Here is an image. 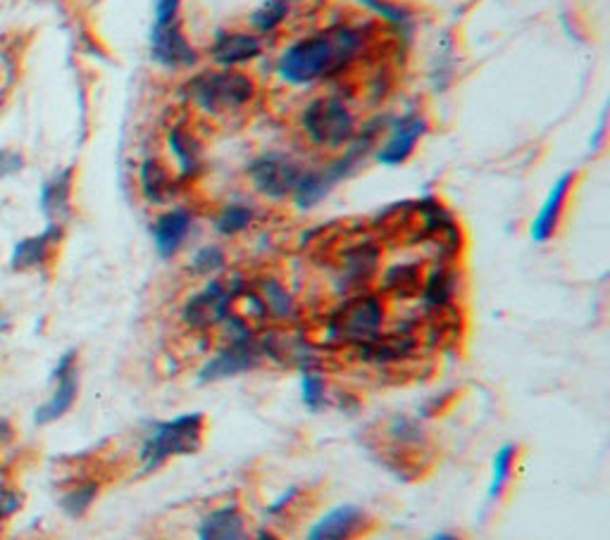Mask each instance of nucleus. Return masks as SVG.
Returning a JSON list of instances; mask_svg holds the SVG:
<instances>
[{"instance_id": "nucleus-37", "label": "nucleus", "mask_w": 610, "mask_h": 540, "mask_svg": "<svg viewBox=\"0 0 610 540\" xmlns=\"http://www.w3.org/2000/svg\"><path fill=\"white\" fill-rule=\"evenodd\" d=\"M10 329V317L3 313V309H0V334L8 332Z\"/></svg>"}, {"instance_id": "nucleus-38", "label": "nucleus", "mask_w": 610, "mask_h": 540, "mask_svg": "<svg viewBox=\"0 0 610 540\" xmlns=\"http://www.w3.org/2000/svg\"><path fill=\"white\" fill-rule=\"evenodd\" d=\"M255 540H279V538L275 533H270V531H261Z\"/></svg>"}, {"instance_id": "nucleus-23", "label": "nucleus", "mask_w": 610, "mask_h": 540, "mask_svg": "<svg viewBox=\"0 0 610 540\" xmlns=\"http://www.w3.org/2000/svg\"><path fill=\"white\" fill-rule=\"evenodd\" d=\"M261 296L265 313L272 319H288L294 315V303L292 296H288V291L277 282V279H263L258 284V291H255Z\"/></svg>"}, {"instance_id": "nucleus-14", "label": "nucleus", "mask_w": 610, "mask_h": 540, "mask_svg": "<svg viewBox=\"0 0 610 540\" xmlns=\"http://www.w3.org/2000/svg\"><path fill=\"white\" fill-rule=\"evenodd\" d=\"M425 129H427V122L420 118V114H408V118L398 120L396 126L392 129L387 145L377 153V160L382 165H389V167H396L400 162H406L413 155L417 141L423 139Z\"/></svg>"}, {"instance_id": "nucleus-13", "label": "nucleus", "mask_w": 610, "mask_h": 540, "mask_svg": "<svg viewBox=\"0 0 610 540\" xmlns=\"http://www.w3.org/2000/svg\"><path fill=\"white\" fill-rule=\"evenodd\" d=\"M151 53L153 60L165 64V68H186V64L196 60L194 48L186 41L180 22L167 27H153Z\"/></svg>"}, {"instance_id": "nucleus-35", "label": "nucleus", "mask_w": 610, "mask_h": 540, "mask_svg": "<svg viewBox=\"0 0 610 540\" xmlns=\"http://www.w3.org/2000/svg\"><path fill=\"white\" fill-rule=\"evenodd\" d=\"M20 507V500L14 498L10 490H6V493H0V517H8L12 514L14 510H18Z\"/></svg>"}, {"instance_id": "nucleus-25", "label": "nucleus", "mask_w": 610, "mask_h": 540, "mask_svg": "<svg viewBox=\"0 0 610 540\" xmlns=\"http://www.w3.org/2000/svg\"><path fill=\"white\" fill-rule=\"evenodd\" d=\"M516 460H518V446L506 444L499 452L494 455V469H491V483H489V500L499 498L504 493L506 483L512 477V469H516Z\"/></svg>"}, {"instance_id": "nucleus-1", "label": "nucleus", "mask_w": 610, "mask_h": 540, "mask_svg": "<svg viewBox=\"0 0 610 540\" xmlns=\"http://www.w3.org/2000/svg\"><path fill=\"white\" fill-rule=\"evenodd\" d=\"M365 37L360 29L334 27L325 34L292 43L277 60V74L292 86L315 84L319 79L339 74L358 58Z\"/></svg>"}, {"instance_id": "nucleus-24", "label": "nucleus", "mask_w": 610, "mask_h": 540, "mask_svg": "<svg viewBox=\"0 0 610 540\" xmlns=\"http://www.w3.org/2000/svg\"><path fill=\"white\" fill-rule=\"evenodd\" d=\"M253 220H255V210L251 205L232 203V205H224L220 210L215 226H217V232L224 236H236V234H244L246 228L253 224Z\"/></svg>"}, {"instance_id": "nucleus-7", "label": "nucleus", "mask_w": 610, "mask_h": 540, "mask_svg": "<svg viewBox=\"0 0 610 540\" xmlns=\"http://www.w3.org/2000/svg\"><path fill=\"white\" fill-rule=\"evenodd\" d=\"M263 357H265L263 340L255 338V334L234 336L227 340V346H224L215 357L207 359L205 367L199 374V379L203 384H215L222 379H230V376L255 369L263 363Z\"/></svg>"}, {"instance_id": "nucleus-36", "label": "nucleus", "mask_w": 610, "mask_h": 540, "mask_svg": "<svg viewBox=\"0 0 610 540\" xmlns=\"http://www.w3.org/2000/svg\"><path fill=\"white\" fill-rule=\"evenodd\" d=\"M427 540H465V538L458 536V533H437V536H431Z\"/></svg>"}, {"instance_id": "nucleus-11", "label": "nucleus", "mask_w": 610, "mask_h": 540, "mask_svg": "<svg viewBox=\"0 0 610 540\" xmlns=\"http://www.w3.org/2000/svg\"><path fill=\"white\" fill-rule=\"evenodd\" d=\"M62 234H65V228H62V224L48 222V226L43 228V232L39 236L22 238L12 248L10 269L12 272H29V269L43 267L45 262H48V257H51L53 245L60 243Z\"/></svg>"}, {"instance_id": "nucleus-6", "label": "nucleus", "mask_w": 610, "mask_h": 540, "mask_svg": "<svg viewBox=\"0 0 610 540\" xmlns=\"http://www.w3.org/2000/svg\"><path fill=\"white\" fill-rule=\"evenodd\" d=\"M236 288L238 282H211L196 296H191L182 309V319L189 329L205 332L227 322Z\"/></svg>"}, {"instance_id": "nucleus-2", "label": "nucleus", "mask_w": 610, "mask_h": 540, "mask_svg": "<svg viewBox=\"0 0 610 540\" xmlns=\"http://www.w3.org/2000/svg\"><path fill=\"white\" fill-rule=\"evenodd\" d=\"M186 101L213 120H230L241 114L255 98L253 79L236 70L201 72L186 81Z\"/></svg>"}, {"instance_id": "nucleus-15", "label": "nucleus", "mask_w": 610, "mask_h": 540, "mask_svg": "<svg viewBox=\"0 0 610 540\" xmlns=\"http://www.w3.org/2000/svg\"><path fill=\"white\" fill-rule=\"evenodd\" d=\"M191 224H194V220H191V212H186L182 207L167 210L165 215H160L153 224V243H155L157 255L167 259L176 251H180L182 243L186 241V236L191 232Z\"/></svg>"}, {"instance_id": "nucleus-30", "label": "nucleus", "mask_w": 610, "mask_h": 540, "mask_svg": "<svg viewBox=\"0 0 610 540\" xmlns=\"http://www.w3.org/2000/svg\"><path fill=\"white\" fill-rule=\"evenodd\" d=\"M222 267H224V251L217 248V245H205V248H201L194 257H191V269L201 276L215 274Z\"/></svg>"}, {"instance_id": "nucleus-26", "label": "nucleus", "mask_w": 610, "mask_h": 540, "mask_svg": "<svg viewBox=\"0 0 610 540\" xmlns=\"http://www.w3.org/2000/svg\"><path fill=\"white\" fill-rule=\"evenodd\" d=\"M423 293H425L427 305L444 307L446 303H451L454 293H456V276H454V272L437 269V272L431 274L429 279L425 282Z\"/></svg>"}, {"instance_id": "nucleus-21", "label": "nucleus", "mask_w": 610, "mask_h": 540, "mask_svg": "<svg viewBox=\"0 0 610 540\" xmlns=\"http://www.w3.org/2000/svg\"><path fill=\"white\" fill-rule=\"evenodd\" d=\"M139 179H141V191L146 195L149 203H165L174 193V179L170 170L155 157L143 160Z\"/></svg>"}, {"instance_id": "nucleus-9", "label": "nucleus", "mask_w": 610, "mask_h": 540, "mask_svg": "<svg viewBox=\"0 0 610 540\" xmlns=\"http://www.w3.org/2000/svg\"><path fill=\"white\" fill-rule=\"evenodd\" d=\"M373 527V519L356 505H339L313 523L308 540H358Z\"/></svg>"}, {"instance_id": "nucleus-12", "label": "nucleus", "mask_w": 610, "mask_h": 540, "mask_svg": "<svg viewBox=\"0 0 610 540\" xmlns=\"http://www.w3.org/2000/svg\"><path fill=\"white\" fill-rule=\"evenodd\" d=\"M379 267V251L370 241L348 243L336 259V269H339V279L346 286H360L370 282Z\"/></svg>"}, {"instance_id": "nucleus-33", "label": "nucleus", "mask_w": 610, "mask_h": 540, "mask_svg": "<svg viewBox=\"0 0 610 540\" xmlns=\"http://www.w3.org/2000/svg\"><path fill=\"white\" fill-rule=\"evenodd\" d=\"M363 3L370 6L375 12L382 14V18L392 20L394 24H406V20H408V12L404 8H400V6L384 3V0H363Z\"/></svg>"}, {"instance_id": "nucleus-34", "label": "nucleus", "mask_w": 610, "mask_h": 540, "mask_svg": "<svg viewBox=\"0 0 610 540\" xmlns=\"http://www.w3.org/2000/svg\"><path fill=\"white\" fill-rule=\"evenodd\" d=\"M182 0H157L155 3V27H167L176 22Z\"/></svg>"}, {"instance_id": "nucleus-18", "label": "nucleus", "mask_w": 610, "mask_h": 540, "mask_svg": "<svg viewBox=\"0 0 610 540\" xmlns=\"http://www.w3.org/2000/svg\"><path fill=\"white\" fill-rule=\"evenodd\" d=\"M572 182H575V176L568 172V174H563L558 179V182L553 184V189L549 191V195H546L539 215L532 222V238L537 243H543V241H549L553 236L556 226L560 222V215H563V205L568 201Z\"/></svg>"}, {"instance_id": "nucleus-3", "label": "nucleus", "mask_w": 610, "mask_h": 540, "mask_svg": "<svg viewBox=\"0 0 610 540\" xmlns=\"http://www.w3.org/2000/svg\"><path fill=\"white\" fill-rule=\"evenodd\" d=\"M203 438L205 417L199 412L155 424V429L141 446V462L146 469H157L167 460H174V457L199 452L203 446Z\"/></svg>"}, {"instance_id": "nucleus-22", "label": "nucleus", "mask_w": 610, "mask_h": 540, "mask_svg": "<svg viewBox=\"0 0 610 540\" xmlns=\"http://www.w3.org/2000/svg\"><path fill=\"white\" fill-rule=\"evenodd\" d=\"M336 182H339V179L334 176V172L329 167L317 170V172H305V174L298 176V184L292 193L294 203L303 210H308V207H313V205H317L319 201H323Z\"/></svg>"}, {"instance_id": "nucleus-20", "label": "nucleus", "mask_w": 610, "mask_h": 540, "mask_svg": "<svg viewBox=\"0 0 610 540\" xmlns=\"http://www.w3.org/2000/svg\"><path fill=\"white\" fill-rule=\"evenodd\" d=\"M167 143H170V151L176 160V167H180V174L196 176L203 167V151H201L199 139L184 126H172L167 131Z\"/></svg>"}, {"instance_id": "nucleus-31", "label": "nucleus", "mask_w": 610, "mask_h": 540, "mask_svg": "<svg viewBox=\"0 0 610 540\" xmlns=\"http://www.w3.org/2000/svg\"><path fill=\"white\" fill-rule=\"evenodd\" d=\"M284 18H286L284 0H272V3H267L265 8H261L253 14V24H255V29L263 31V34H267V31L275 29Z\"/></svg>"}, {"instance_id": "nucleus-32", "label": "nucleus", "mask_w": 610, "mask_h": 540, "mask_svg": "<svg viewBox=\"0 0 610 540\" xmlns=\"http://www.w3.org/2000/svg\"><path fill=\"white\" fill-rule=\"evenodd\" d=\"M24 170V155L12 149H0V179L20 174Z\"/></svg>"}, {"instance_id": "nucleus-17", "label": "nucleus", "mask_w": 610, "mask_h": 540, "mask_svg": "<svg viewBox=\"0 0 610 540\" xmlns=\"http://www.w3.org/2000/svg\"><path fill=\"white\" fill-rule=\"evenodd\" d=\"M263 51V43L255 34L248 31H230V34H220L211 48V55L215 62L224 68H236L248 60H255Z\"/></svg>"}, {"instance_id": "nucleus-4", "label": "nucleus", "mask_w": 610, "mask_h": 540, "mask_svg": "<svg viewBox=\"0 0 610 540\" xmlns=\"http://www.w3.org/2000/svg\"><path fill=\"white\" fill-rule=\"evenodd\" d=\"M301 129L305 139L323 151H342L358 136L356 118L348 105L336 95L317 98L301 114Z\"/></svg>"}, {"instance_id": "nucleus-28", "label": "nucleus", "mask_w": 610, "mask_h": 540, "mask_svg": "<svg viewBox=\"0 0 610 540\" xmlns=\"http://www.w3.org/2000/svg\"><path fill=\"white\" fill-rule=\"evenodd\" d=\"M95 496H99V486L95 483L77 486L70 490L65 498H62V510H65L70 517H82L91 507Z\"/></svg>"}, {"instance_id": "nucleus-5", "label": "nucleus", "mask_w": 610, "mask_h": 540, "mask_svg": "<svg viewBox=\"0 0 610 540\" xmlns=\"http://www.w3.org/2000/svg\"><path fill=\"white\" fill-rule=\"evenodd\" d=\"M384 307L375 296H356L336 307L327 319V338L339 346H363L379 336Z\"/></svg>"}, {"instance_id": "nucleus-8", "label": "nucleus", "mask_w": 610, "mask_h": 540, "mask_svg": "<svg viewBox=\"0 0 610 540\" xmlns=\"http://www.w3.org/2000/svg\"><path fill=\"white\" fill-rule=\"evenodd\" d=\"M301 174L303 172L296 162L279 153L261 155L258 160H253L248 167V179L253 189L270 201H282L286 195H292Z\"/></svg>"}, {"instance_id": "nucleus-29", "label": "nucleus", "mask_w": 610, "mask_h": 540, "mask_svg": "<svg viewBox=\"0 0 610 540\" xmlns=\"http://www.w3.org/2000/svg\"><path fill=\"white\" fill-rule=\"evenodd\" d=\"M387 286L389 291L394 293H404V296H410V293L420 291V272H417V267L413 265H400V267H394L389 274H387Z\"/></svg>"}, {"instance_id": "nucleus-19", "label": "nucleus", "mask_w": 610, "mask_h": 540, "mask_svg": "<svg viewBox=\"0 0 610 540\" xmlns=\"http://www.w3.org/2000/svg\"><path fill=\"white\" fill-rule=\"evenodd\" d=\"M74 186V170H60L55 172L41 189V210L48 217V222L62 224L70 212V198Z\"/></svg>"}, {"instance_id": "nucleus-16", "label": "nucleus", "mask_w": 610, "mask_h": 540, "mask_svg": "<svg viewBox=\"0 0 610 540\" xmlns=\"http://www.w3.org/2000/svg\"><path fill=\"white\" fill-rule=\"evenodd\" d=\"M199 540H251L246 519L236 505H224L205 514L199 527Z\"/></svg>"}, {"instance_id": "nucleus-27", "label": "nucleus", "mask_w": 610, "mask_h": 540, "mask_svg": "<svg viewBox=\"0 0 610 540\" xmlns=\"http://www.w3.org/2000/svg\"><path fill=\"white\" fill-rule=\"evenodd\" d=\"M301 390H303L301 393L303 405L308 407V410H319V407L327 403V384L315 369H303Z\"/></svg>"}, {"instance_id": "nucleus-10", "label": "nucleus", "mask_w": 610, "mask_h": 540, "mask_svg": "<svg viewBox=\"0 0 610 540\" xmlns=\"http://www.w3.org/2000/svg\"><path fill=\"white\" fill-rule=\"evenodd\" d=\"M55 393L45 405H41L34 419L37 424H51L58 421L62 415H68L70 407L74 405L77 390H79V371H77V353L70 350L60 357V363L53 371Z\"/></svg>"}]
</instances>
